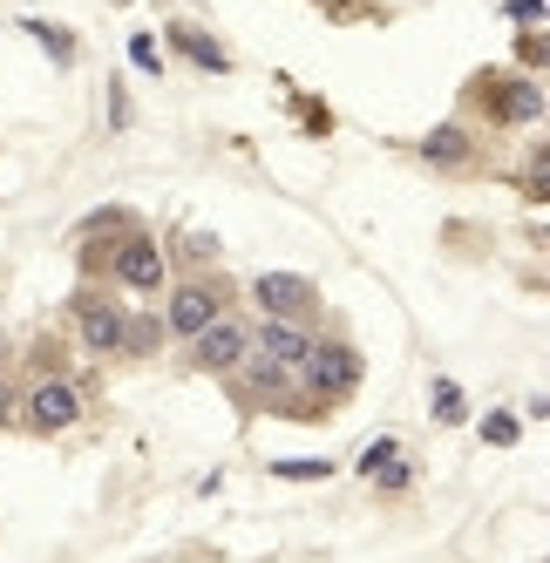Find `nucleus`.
Masks as SVG:
<instances>
[{"label": "nucleus", "instance_id": "1", "mask_svg": "<svg viewBox=\"0 0 550 563\" xmlns=\"http://www.w3.org/2000/svg\"><path fill=\"white\" fill-rule=\"evenodd\" d=\"M299 387H306V408H327V400H346L353 387H361V353H353L346 340H312V353L299 360Z\"/></svg>", "mask_w": 550, "mask_h": 563}, {"label": "nucleus", "instance_id": "2", "mask_svg": "<svg viewBox=\"0 0 550 563\" xmlns=\"http://www.w3.org/2000/svg\"><path fill=\"white\" fill-rule=\"evenodd\" d=\"M469 89H476V109L490 115V123H503V130L537 123V115H543V89H537V75H496V68H483Z\"/></svg>", "mask_w": 550, "mask_h": 563}, {"label": "nucleus", "instance_id": "3", "mask_svg": "<svg viewBox=\"0 0 550 563\" xmlns=\"http://www.w3.org/2000/svg\"><path fill=\"white\" fill-rule=\"evenodd\" d=\"M109 278H116L123 292H156V286H164V252H156V238H150L143 224L109 252Z\"/></svg>", "mask_w": 550, "mask_h": 563}, {"label": "nucleus", "instance_id": "4", "mask_svg": "<svg viewBox=\"0 0 550 563\" xmlns=\"http://www.w3.org/2000/svg\"><path fill=\"white\" fill-rule=\"evenodd\" d=\"M252 299L265 306V319H286V327H306V319H312V306H320V292H312V278H299V272H258Z\"/></svg>", "mask_w": 550, "mask_h": 563}, {"label": "nucleus", "instance_id": "5", "mask_svg": "<svg viewBox=\"0 0 550 563\" xmlns=\"http://www.w3.org/2000/svg\"><path fill=\"white\" fill-rule=\"evenodd\" d=\"M211 319H224V286H177L170 306H164V333L198 340Z\"/></svg>", "mask_w": 550, "mask_h": 563}, {"label": "nucleus", "instance_id": "6", "mask_svg": "<svg viewBox=\"0 0 550 563\" xmlns=\"http://www.w3.org/2000/svg\"><path fill=\"white\" fill-rule=\"evenodd\" d=\"M75 415H82V394H75L68 380H42V387L21 400V421L34 434H62V428H75Z\"/></svg>", "mask_w": 550, "mask_h": 563}, {"label": "nucleus", "instance_id": "7", "mask_svg": "<svg viewBox=\"0 0 550 563\" xmlns=\"http://www.w3.org/2000/svg\"><path fill=\"white\" fill-rule=\"evenodd\" d=\"M245 360V327H231V319H211V327L190 340V367L198 374H231Z\"/></svg>", "mask_w": 550, "mask_h": 563}, {"label": "nucleus", "instance_id": "8", "mask_svg": "<svg viewBox=\"0 0 550 563\" xmlns=\"http://www.w3.org/2000/svg\"><path fill=\"white\" fill-rule=\"evenodd\" d=\"M75 333H82L89 353H116V340H123V306L102 299V292H82L75 299Z\"/></svg>", "mask_w": 550, "mask_h": 563}, {"label": "nucleus", "instance_id": "9", "mask_svg": "<svg viewBox=\"0 0 550 563\" xmlns=\"http://www.w3.org/2000/svg\"><path fill=\"white\" fill-rule=\"evenodd\" d=\"M130 231H136V218H130V211H116V205H109V211H96V218L82 224V265H89V272H109V252L123 245Z\"/></svg>", "mask_w": 550, "mask_h": 563}, {"label": "nucleus", "instance_id": "10", "mask_svg": "<svg viewBox=\"0 0 550 563\" xmlns=\"http://www.w3.org/2000/svg\"><path fill=\"white\" fill-rule=\"evenodd\" d=\"M252 353L279 360V367H299V360L312 353V333H306V327H286V319H265V327L252 333Z\"/></svg>", "mask_w": 550, "mask_h": 563}, {"label": "nucleus", "instance_id": "11", "mask_svg": "<svg viewBox=\"0 0 550 563\" xmlns=\"http://www.w3.org/2000/svg\"><path fill=\"white\" fill-rule=\"evenodd\" d=\"M415 150H421V164H436V170H469V164H476V143H469V130H455V123L428 130Z\"/></svg>", "mask_w": 550, "mask_h": 563}, {"label": "nucleus", "instance_id": "12", "mask_svg": "<svg viewBox=\"0 0 550 563\" xmlns=\"http://www.w3.org/2000/svg\"><path fill=\"white\" fill-rule=\"evenodd\" d=\"M170 42H177V55H184V62H198V68H211V75H224V68H231V55L211 42L205 27H190V21H177V27H170Z\"/></svg>", "mask_w": 550, "mask_h": 563}, {"label": "nucleus", "instance_id": "13", "mask_svg": "<svg viewBox=\"0 0 550 563\" xmlns=\"http://www.w3.org/2000/svg\"><path fill=\"white\" fill-rule=\"evenodd\" d=\"M156 346H164V312H123V340H116V353L150 360Z\"/></svg>", "mask_w": 550, "mask_h": 563}, {"label": "nucleus", "instance_id": "14", "mask_svg": "<svg viewBox=\"0 0 550 563\" xmlns=\"http://www.w3.org/2000/svg\"><path fill=\"white\" fill-rule=\"evenodd\" d=\"M245 380L265 394V400H279L286 394V380H293V367H279V360H265V353H252V340H245Z\"/></svg>", "mask_w": 550, "mask_h": 563}, {"label": "nucleus", "instance_id": "15", "mask_svg": "<svg viewBox=\"0 0 550 563\" xmlns=\"http://www.w3.org/2000/svg\"><path fill=\"white\" fill-rule=\"evenodd\" d=\"M21 27H28V34H34V42H42V48H48V62H62V68L75 62V34H68L62 21H34V14H28Z\"/></svg>", "mask_w": 550, "mask_h": 563}, {"label": "nucleus", "instance_id": "16", "mask_svg": "<svg viewBox=\"0 0 550 563\" xmlns=\"http://www.w3.org/2000/svg\"><path fill=\"white\" fill-rule=\"evenodd\" d=\"M272 475H286V482H327L333 462H327V455H306V462L293 455V462H272Z\"/></svg>", "mask_w": 550, "mask_h": 563}, {"label": "nucleus", "instance_id": "17", "mask_svg": "<svg viewBox=\"0 0 550 563\" xmlns=\"http://www.w3.org/2000/svg\"><path fill=\"white\" fill-rule=\"evenodd\" d=\"M483 441H490V449H517V441H524V421H517V415H483Z\"/></svg>", "mask_w": 550, "mask_h": 563}, {"label": "nucleus", "instance_id": "18", "mask_svg": "<svg viewBox=\"0 0 550 563\" xmlns=\"http://www.w3.org/2000/svg\"><path fill=\"white\" fill-rule=\"evenodd\" d=\"M436 421H449V428H455V421H469L462 387H455V380H436Z\"/></svg>", "mask_w": 550, "mask_h": 563}, {"label": "nucleus", "instance_id": "19", "mask_svg": "<svg viewBox=\"0 0 550 563\" xmlns=\"http://www.w3.org/2000/svg\"><path fill=\"white\" fill-rule=\"evenodd\" d=\"M130 62H136L143 75H156V68H164V55H156V42H150V34H130Z\"/></svg>", "mask_w": 550, "mask_h": 563}, {"label": "nucleus", "instance_id": "20", "mask_svg": "<svg viewBox=\"0 0 550 563\" xmlns=\"http://www.w3.org/2000/svg\"><path fill=\"white\" fill-rule=\"evenodd\" d=\"M517 62H524V68H543V27L517 34Z\"/></svg>", "mask_w": 550, "mask_h": 563}, {"label": "nucleus", "instance_id": "21", "mask_svg": "<svg viewBox=\"0 0 550 563\" xmlns=\"http://www.w3.org/2000/svg\"><path fill=\"white\" fill-rule=\"evenodd\" d=\"M543 184H550V150H530V197L543 205Z\"/></svg>", "mask_w": 550, "mask_h": 563}, {"label": "nucleus", "instance_id": "22", "mask_svg": "<svg viewBox=\"0 0 550 563\" xmlns=\"http://www.w3.org/2000/svg\"><path fill=\"white\" fill-rule=\"evenodd\" d=\"M408 482H415V468L395 455V462H381V489H408Z\"/></svg>", "mask_w": 550, "mask_h": 563}, {"label": "nucleus", "instance_id": "23", "mask_svg": "<svg viewBox=\"0 0 550 563\" xmlns=\"http://www.w3.org/2000/svg\"><path fill=\"white\" fill-rule=\"evenodd\" d=\"M509 21H517V27H543V0H509Z\"/></svg>", "mask_w": 550, "mask_h": 563}, {"label": "nucleus", "instance_id": "24", "mask_svg": "<svg viewBox=\"0 0 550 563\" xmlns=\"http://www.w3.org/2000/svg\"><path fill=\"white\" fill-rule=\"evenodd\" d=\"M395 455H402V449H395V441H374V449H367V455H361V475H374V468H381V462H395Z\"/></svg>", "mask_w": 550, "mask_h": 563}, {"label": "nucleus", "instance_id": "25", "mask_svg": "<svg viewBox=\"0 0 550 563\" xmlns=\"http://www.w3.org/2000/svg\"><path fill=\"white\" fill-rule=\"evenodd\" d=\"M8 421H21V394L0 380V428H8Z\"/></svg>", "mask_w": 550, "mask_h": 563}]
</instances>
